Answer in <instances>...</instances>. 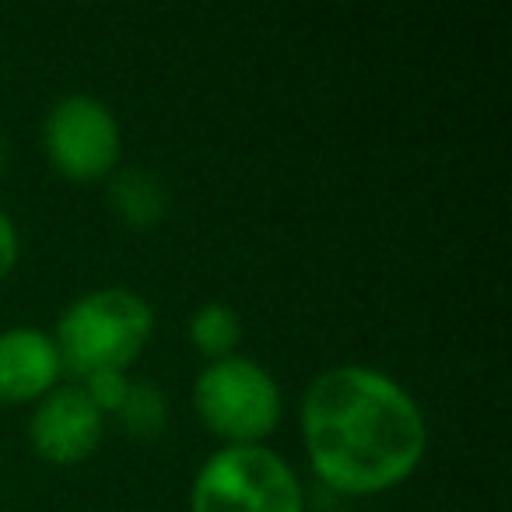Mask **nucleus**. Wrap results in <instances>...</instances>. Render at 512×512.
<instances>
[{
  "mask_svg": "<svg viewBox=\"0 0 512 512\" xmlns=\"http://www.w3.org/2000/svg\"><path fill=\"white\" fill-rule=\"evenodd\" d=\"M239 337H242V323H239V316H235V309H228L225 302H207V306H200L197 313H193L190 341H193V348L211 355L214 362L232 355Z\"/></svg>",
  "mask_w": 512,
  "mask_h": 512,
  "instance_id": "obj_9",
  "label": "nucleus"
},
{
  "mask_svg": "<svg viewBox=\"0 0 512 512\" xmlns=\"http://www.w3.org/2000/svg\"><path fill=\"white\" fill-rule=\"evenodd\" d=\"M0 169H4V148H0Z\"/></svg>",
  "mask_w": 512,
  "mask_h": 512,
  "instance_id": "obj_13",
  "label": "nucleus"
},
{
  "mask_svg": "<svg viewBox=\"0 0 512 512\" xmlns=\"http://www.w3.org/2000/svg\"><path fill=\"white\" fill-rule=\"evenodd\" d=\"M85 397L92 400L95 407H99L102 414L106 411H120L123 397H127L130 390V379L123 376V372L109 369V372H92V376H85Z\"/></svg>",
  "mask_w": 512,
  "mask_h": 512,
  "instance_id": "obj_11",
  "label": "nucleus"
},
{
  "mask_svg": "<svg viewBox=\"0 0 512 512\" xmlns=\"http://www.w3.org/2000/svg\"><path fill=\"white\" fill-rule=\"evenodd\" d=\"M60 351L53 337L36 327H11L0 334V400L22 404L36 400L57 386Z\"/></svg>",
  "mask_w": 512,
  "mask_h": 512,
  "instance_id": "obj_7",
  "label": "nucleus"
},
{
  "mask_svg": "<svg viewBox=\"0 0 512 512\" xmlns=\"http://www.w3.org/2000/svg\"><path fill=\"white\" fill-rule=\"evenodd\" d=\"M190 512H302V488L274 449L239 442L197 470Z\"/></svg>",
  "mask_w": 512,
  "mask_h": 512,
  "instance_id": "obj_3",
  "label": "nucleus"
},
{
  "mask_svg": "<svg viewBox=\"0 0 512 512\" xmlns=\"http://www.w3.org/2000/svg\"><path fill=\"white\" fill-rule=\"evenodd\" d=\"M123 425L127 432L141 435V439H155L165 428V397L158 386L151 383H130L127 397L120 404Z\"/></svg>",
  "mask_w": 512,
  "mask_h": 512,
  "instance_id": "obj_10",
  "label": "nucleus"
},
{
  "mask_svg": "<svg viewBox=\"0 0 512 512\" xmlns=\"http://www.w3.org/2000/svg\"><path fill=\"white\" fill-rule=\"evenodd\" d=\"M193 404L214 435L228 439V446H239V442H260L267 432H274L281 393L264 365L228 355L197 376Z\"/></svg>",
  "mask_w": 512,
  "mask_h": 512,
  "instance_id": "obj_4",
  "label": "nucleus"
},
{
  "mask_svg": "<svg viewBox=\"0 0 512 512\" xmlns=\"http://www.w3.org/2000/svg\"><path fill=\"white\" fill-rule=\"evenodd\" d=\"M29 439L39 456L53 463H81L99 449L102 411L81 386H53L32 414Z\"/></svg>",
  "mask_w": 512,
  "mask_h": 512,
  "instance_id": "obj_6",
  "label": "nucleus"
},
{
  "mask_svg": "<svg viewBox=\"0 0 512 512\" xmlns=\"http://www.w3.org/2000/svg\"><path fill=\"white\" fill-rule=\"evenodd\" d=\"M313 470L344 495H376L421 463L428 425L400 383L365 365H337L313 379L302 400Z\"/></svg>",
  "mask_w": 512,
  "mask_h": 512,
  "instance_id": "obj_1",
  "label": "nucleus"
},
{
  "mask_svg": "<svg viewBox=\"0 0 512 512\" xmlns=\"http://www.w3.org/2000/svg\"><path fill=\"white\" fill-rule=\"evenodd\" d=\"M50 162L71 179H102L120 162V127L92 95L60 99L46 116Z\"/></svg>",
  "mask_w": 512,
  "mask_h": 512,
  "instance_id": "obj_5",
  "label": "nucleus"
},
{
  "mask_svg": "<svg viewBox=\"0 0 512 512\" xmlns=\"http://www.w3.org/2000/svg\"><path fill=\"white\" fill-rule=\"evenodd\" d=\"M15 260H18V232L8 214L0 211V278L15 267Z\"/></svg>",
  "mask_w": 512,
  "mask_h": 512,
  "instance_id": "obj_12",
  "label": "nucleus"
},
{
  "mask_svg": "<svg viewBox=\"0 0 512 512\" xmlns=\"http://www.w3.org/2000/svg\"><path fill=\"white\" fill-rule=\"evenodd\" d=\"M113 207L123 221H130L134 228H151L165 211V190L151 172L144 169H123L113 179Z\"/></svg>",
  "mask_w": 512,
  "mask_h": 512,
  "instance_id": "obj_8",
  "label": "nucleus"
},
{
  "mask_svg": "<svg viewBox=\"0 0 512 512\" xmlns=\"http://www.w3.org/2000/svg\"><path fill=\"white\" fill-rule=\"evenodd\" d=\"M155 330V313L137 292L127 288H102L88 292L60 316L57 351L60 362L81 376L92 372H123L148 344Z\"/></svg>",
  "mask_w": 512,
  "mask_h": 512,
  "instance_id": "obj_2",
  "label": "nucleus"
}]
</instances>
